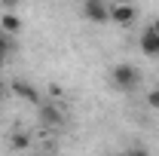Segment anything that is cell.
Masks as SVG:
<instances>
[{"instance_id": "6da1fadb", "label": "cell", "mask_w": 159, "mask_h": 156, "mask_svg": "<svg viewBox=\"0 0 159 156\" xmlns=\"http://www.w3.org/2000/svg\"><path fill=\"white\" fill-rule=\"evenodd\" d=\"M113 86L116 89H122V92H132V89H138L141 83V71L135 67V64H129V61H122V64H116L113 67Z\"/></svg>"}, {"instance_id": "7a4b0ae2", "label": "cell", "mask_w": 159, "mask_h": 156, "mask_svg": "<svg viewBox=\"0 0 159 156\" xmlns=\"http://www.w3.org/2000/svg\"><path fill=\"white\" fill-rule=\"evenodd\" d=\"M83 16L89 21H95V25H104V21H110V6L104 0H86L83 3Z\"/></svg>"}, {"instance_id": "3957f363", "label": "cell", "mask_w": 159, "mask_h": 156, "mask_svg": "<svg viewBox=\"0 0 159 156\" xmlns=\"http://www.w3.org/2000/svg\"><path fill=\"white\" fill-rule=\"evenodd\" d=\"M135 16H138V9L129 6V3H113L110 6V21H116V25H132Z\"/></svg>"}, {"instance_id": "277c9868", "label": "cell", "mask_w": 159, "mask_h": 156, "mask_svg": "<svg viewBox=\"0 0 159 156\" xmlns=\"http://www.w3.org/2000/svg\"><path fill=\"white\" fill-rule=\"evenodd\" d=\"M9 92H16L19 98L31 101V104H40V92H37V86H31V83H25V80H12V83H9Z\"/></svg>"}, {"instance_id": "5b68a950", "label": "cell", "mask_w": 159, "mask_h": 156, "mask_svg": "<svg viewBox=\"0 0 159 156\" xmlns=\"http://www.w3.org/2000/svg\"><path fill=\"white\" fill-rule=\"evenodd\" d=\"M141 52H144V55H159V34L156 31L147 28V31L141 34Z\"/></svg>"}, {"instance_id": "8992f818", "label": "cell", "mask_w": 159, "mask_h": 156, "mask_svg": "<svg viewBox=\"0 0 159 156\" xmlns=\"http://www.w3.org/2000/svg\"><path fill=\"white\" fill-rule=\"evenodd\" d=\"M40 119H43V122H46V126H61V110L58 107H55V104H43V107H40Z\"/></svg>"}, {"instance_id": "52a82bcc", "label": "cell", "mask_w": 159, "mask_h": 156, "mask_svg": "<svg viewBox=\"0 0 159 156\" xmlns=\"http://www.w3.org/2000/svg\"><path fill=\"white\" fill-rule=\"evenodd\" d=\"M0 31L9 34V37L19 34V31H21V19H19V16H12V12H3V19H0Z\"/></svg>"}, {"instance_id": "ba28073f", "label": "cell", "mask_w": 159, "mask_h": 156, "mask_svg": "<svg viewBox=\"0 0 159 156\" xmlns=\"http://www.w3.org/2000/svg\"><path fill=\"white\" fill-rule=\"evenodd\" d=\"M9 144H12V150H28V147H31V138L25 135V132H16Z\"/></svg>"}, {"instance_id": "9c48e42d", "label": "cell", "mask_w": 159, "mask_h": 156, "mask_svg": "<svg viewBox=\"0 0 159 156\" xmlns=\"http://www.w3.org/2000/svg\"><path fill=\"white\" fill-rule=\"evenodd\" d=\"M12 49H16V43H12V37H9V34H3V31H0V55H3V58H6V55H9V52H12Z\"/></svg>"}, {"instance_id": "30bf717a", "label": "cell", "mask_w": 159, "mask_h": 156, "mask_svg": "<svg viewBox=\"0 0 159 156\" xmlns=\"http://www.w3.org/2000/svg\"><path fill=\"white\" fill-rule=\"evenodd\" d=\"M147 104H150L153 110H159V89H153V92L147 95Z\"/></svg>"}, {"instance_id": "8fae6325", "label": "cell", "mask_w": 159, "mask_h": 156, "mask_svg": "<svg viewBox=\"0 0 159 156\" xmlns=\"http://www.w3.org/2000/svg\"><path fill=\"white\" fill-rule=\"evenodd\" d=\"M129 153H132V156H150V153H147V150H144V147H132Z\"/></svg>"}, {"instance_id": "7c38bea8", "label": "cell", "mask_w": 159, "mask_h": 156, "mask_svg": "<svg viewBox=\"0 0 159 156\" xmlns=\"http://www.w3.org/2000/svg\"><path fill=\"white\" fill-rule=\"evenodd\" d=\"M9 95V86H6V83H3V80H0V101H3V98Z\"/></svg>"}, {"instance_id": "4fadbf2b", "label": "cell", "mask_w": 159, "mask_h": 156, "mask_svg": "<svg viewBox=\"0 0 159 156\" xmlns=\"http://www.w3.org/2000/svg\"><path fill=\"white\" fill-rule=\"evenodd\" d=\"M150 31H156V34H159V19L153 21V25H150Z\"/></svg>"}, {"instance_id": "5bb4252c", "label": "cell", "mask_w": 159, "mask_h": 156, "mask_svg": "<svg viewBox=\"0 0 159 156\" xmlns=\"http://www.w3.org/2000/svg\"><path fill=\"white\" fill-rule=\"evenodd\" d=\"M3 67H6V58H3V55H0V71H3Z\"/></svg>"}, {"instance_id": "9a60e30c", "label": "cell", "mask_w": 159, "mask_h": 156, "mask_svg": "<svg viewBox=\"0 0 159 156\" xmlns=\"http://www.w3.org/2000/svg\"><path fill=\"white\" fill-rule=\"evenodd\" d=\"M119 156H132V153H119Z\"/></svg>"}]
</instances>
